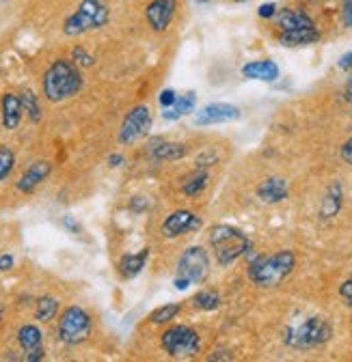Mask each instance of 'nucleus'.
Returning <instances> with one entry per match:
<instances>
[{"label":"nucleus","mask_w":352,"mask_h":362,"mask_svg":"<svg viewBox=\"0 0 352 362\" xmlns=\"http://www.w3.org/2000/svg\"><path fill=\"white\" fill-rule=\"evenodd\" d=\"M333 326L324 320V317H310L302 324L290 328L285 332V343L294 349H314L331 341Z\"/></svg>","instance_id":"6"},{"label":"nucleus","mask_w":352,"mask_h":362,"mask_svg":"<svg viewBox=\"0 0 352 362\" xmlns=\"http://www.w3.org/2000/svg\"><path fill=\"white\" fill-rule=\"evenodd\" d=\"M13 267V257L11 255H0V272H9Z\"/></svg>","instance_id":"38"},{"label":"nucleus","mask_w":352,"mask_h":362,"mask_svg":"<svg viewBox=\"0 0 352 362\" xmlns=\"http://www.w3.org/2000/svg\"><path fill=\"white\" fill-rule=\"evenodd\" d=\"M188 153V147L184 143H160L158 147H154L152 158L158 162H175L182 160Z\"/></svg>","instance_id":"21"},{"label":"nucleus","mask_w":352,"mask_h":362,"mask_svg":"<svg viewBox=\"0 0 352 362\" xmlns=\"http://www.w3.org/2000/svg\"><path fill=\"white\" fill-rule=\"evenodd\" d=\"M16 166V156L9 147L0 145V181H5Z\"/></svg>","instance_id":"29"},{"label":"nucleus","mask_w":352,"mask_h":362,"mask_svg":"<svg viewBox=\"0 0 352 362\" xmlns=\"http://www.w3.org/2000/svg\"><path fill=\"white\" fill-rule=\"evenodd\" d=\"M180 313H182V304L171 302V304L158 306V308L149 315V322H152V324H169V322H173Z\"/></svg>","instance_id":"26"},{"label":"nucleus","mask_w":352,"mask_h":362,"mask_svg":"<svg viewBox=\"0 0 352 362\" xmlns=\"http://www.w3.org/2000/svg\"><path fill=\"white\" fill-rule=\"evenodd\" d=\"M41 88H43L46 100L52 104H59V102L74 98L76 93H80V88H82L80 67L69 59H57L46 69V74H43Z\"/></svg>","instance_id":"1"},{"label":"nucleus","mask_w":352,"mask_h":362,"mask_svg":"<svg viewBox=\"0 0 352 362\" xmlns=\"http://www.w3.org/2000/svg\"><path fill=\"white\" fill-rule=\"evenodd\" d=\"M59 313V300L57 298H39L37 306H35V320L37 322H50L55 320V315Z\"/></svg>","instance_id":"25"},{"label":"nucleus","mask_w":352,"mask_h":362,"mask_svg":"<svg viewBox=\"0 0 352 362\" xmlns=\"http://www.w3.org/2000/svg\"><path fill=\"white\" fill-rule=\"evenodd\" d=\"M242 76L246 80H259V82H275L279 78V65L275 61L261 59V61H251L242 67Z\"/></svg>","instance_id":"17"},{"label":"nucleus","mask_w":352,"mask_h":362,"mask_svg":"<svg viewBox=\"0 0 352 362\" xmlns=\"http://www.w3.org/2000/svg\"><path fill=\"white\" fill-rule=\"evenodd\" d=\"M195 104H197V95L193 93V90H188V93L180 95L178 102H175L173 106L162 108V119L164 121H178V119L191 115L195 110Z\"/></svg>","instance_id":"20"},{"label":"nucleus","mask_w":352,"mask_h":362,"mask_svg":"<svg viewBox=\"0 0 352 362\" xmlns=\"http://www.w3.org/2000/svg\"><path fill=\"white\" fill-rule=\"evenodd\" d=\"M50 170H52V164L46 162V160L33 162V164L24 170V175L20 177V181H18V190L24 192V194H30V192L41 184V181H46V179H48Z\"/></svg>","instance_id":"14"},{"label":"nucleus","mask_w":352,"mask_h":362,"mask_svg":"<svg viewBox=\"0 0 352 362\" xmlns=\"http://www.w3.org/2000/svg\"><path fill=\"white\" fill-rule=\"evenodd\" d=\"M63 226H65V229H69L72 233H80V224L72 216H65L63 218Z\"/></svg>","instance_id":"37"},{"label":"nucleus","mask_w":352,"mask_h":362,"mask_svg":"<svg viewBox=\"0 0 352 362\" xmlns=\"http://www.w3.org/2000/svg\"><path fill=\"white\" fill-rule=\"evenodd\" d=\"M216 160H218V151H216V149H208V151L199 153V158H197V168H208V166L216 164Z\"/></svg>","instance_id":"31"},{"label":"nucleus","mask_w":352,"mask_h":362,"mask_svg":"<svg viewBox=\"0 0 352 362\" xmlns=\"http://www.w3.org/2000/svg\"><path fill=\"white\" fill-rule=\"evenodd\" d=\"M339 296H341L344 302L352 308V279H348V281L339 287Z\"/></svg>","instance_id":"35"},{"label":"nucleus","mask_w":352,"mask_h":362,"mask_svg":"<svg viewBox=\"0 0 352 362\" xmlns=\"http://www.w3.org/2000/svg\"><path fill=\"white\" fill-rule=\"evenodd\" d=\"M22 100V108H24V115L30 119V123H39L41 121V106H39V100L33 90H24L20 95Z\"/></svg>","instance_id":"28"},{"label":"nucleus","mask_w":352,"mask_h":362,"mask_svg":"<svg viewBox=\"0 0 352 362\" xmlns=\"http://www.w3.org/2000/svg\"><path fill=\"white\" fill-rule=\"evenodd\" d=\"M175 16H178V0H152L145 9V20L154 33H164Z\"/></svg>","instance_id":"11"},{"label":"nucleus","mask_w":352,"mask_h":362,"mask_svg":"<svg viewBox=\"0 0 352 362\" xmlns=\"http://www.w3.org/2000/svg\"><path fill=\"white\" fill-rule=\"evenodd\" d=\"M201 226V218L197 214H193L191 209H178L164 218L162 226H160V233L166 240H175V238H182L195 229Z\"/></svg>","instance_id":"10"},{"label":"nucleus","mask_w":352,"mask_h":362,"mask_svg":"<svg viewBox=\"0 0 352 362\" xmlns=\"http://www.w3.org/2000/svg\"><path fill=\"white\" fill-rule=\"evenodd\" d=\"M210 246L214 250L218 265L229 267L253 248V242L240 229H236V226L216 224L210 229Z\"/></svg>","instance_id":"3"},{"label":"nucleus","mask_w":352,"mask_h":362,"mask_svg":"<svg viewBox=\"0 0 352 362\" xmlns=\"http://www.w3.org/2000/svg\"><path fill=\"white\" fill-rule=\"evenodd\" d=\"M240 119V108L232 106V104H208L205 108H201L195 117L197 125H218V123H232Z\"/></svg>","instance_id":"12"},{"label":"nucleus","mask_w":352,"mask_h":362,"mask_svg":"<svg viewBox=\"0 0 352 362\" xmlns=\"http://www.w3.org/2000/svg\"><path fill=\"white\" fill-rule=\"evenodd\" d=\"M152 127V112L147 106H137L132 108L123 123H121V129H119V143L121 145H132L137 143L139 139H143V136L149 132Z\"/></svg>","instance_id":"9"},{"label":"nucleus","mask_w":352,"mask_h":362,"mask_svg":"<svg viewBox=\"0 0 352 362\" xmlns=\"http://www.w3.org/2000/svg\"><path fill=\"white\" fill-rule=\"evenodd\" d=\"M178 98H180V95L175 93L173 88H164L162 93H160V98H158V102H160L162 108H169V106H173L175 102H178Z\"/></svg>","instance_id":"32"},{"label":"nucleus","mask_w":352,"mask_h":362,"mask_svg":"<svg viewBox=\"0 0 352 362\" xmlns=\"http://www.w3.org/2000/svg\"><path fill=\"white\" fill-rule=\"evenodd\" d=\"M147 257H149V250L147 248H143L141 252H135V255H125L119 261V265H117L121 279L130 281V279L139 276L141 272H143V267H145V263H147Z\"/></svg>","instance_id":"19"},{"label":"nucleus","mask_w":352,"mask_h":362,"mask_svg":"<svg viewBox=\"0 0 352 362\" xmlns=\"http://www.w3.org/2000/svg\"><path fill=\"white\" fill-rule=\"evenodd\" d=\"M108 164H110V166H115V168H117V166H121V164H123V156H121V153H113V156L108 158Z\"/></svg>","instance_id":"42"},{"label":"nucleus","mask_w":352,"mask_h":362,"mask_svg":"<svg viewBox=\"0 0 352 362\" xmlns=\"http://www.w3.org/2000/svg\"><path fill=\"white\" fill-rule=\"evenodd\" d=\"M0 110H3V125H5V129H16L20 125L24 108H22V100L16 93H5L3 95Z\"/></svg>","instance_id":"18"},{"label":"nucleus","mask_w":352,"mask_h":362,"mask_svg":"<svg viewBox=\"0 0 352 362\" xmlns=\"http://www.w3.org/2000/svg\"><path fill=\"white\" fill-rule=\"evenodd\" d=\"M43 347L41 349H35V351H26V356H24V360H28V362H37V360H43Z\"/></svg>","instance_id":"40"},{"label":"nucleus","mask_w":352,"mask_h":362,"mask_svg":"<svg viewBox=\"0 0 352 362\" xmlns=\"http://www.w3.org/2000/svg\"><path fill=\"white\" fill-rule=\"evenodd\" d=\"M91 330H93V324H91L89 313L80 306H69L61 315L57 334H59V341L65 345H80L91 337Z\"/></svg>","instance_id":"8"},{"label":"nucleus","mask_w":352,"mask_h":362,"mask_svg":"<svg viewBox=\"0 0 352 362\" xmlns=\"http://www.w3.org/2000/svg\"><path fill=\"white\" fill-rule=\"evenodd\" d=\"M341 24L352 28V0H341Z\"/></svg>","instance_id":"33"},{"label":"nucleus","mask_w":352,"mask_h":362,"mask_svg":"<svg viewBox=\"0 0 352 362\" xmlns=\"http://www.w3.org/2000/svg\"><path fill=\"white\" fill-rule=\"evenodd\" d=\"M341 203H344V192H341V186L339 184H331L324 201H322V207H320V216L322 218H335L341 209Z\"/></svg>","instance_id":"22"},{"label":"nucleus","mask_w":352,"mask_h":362,"mask_svg":"<svg viewBox=\"0 0 352 362\" xmlns=\"http://www.w3.org/2000/svg\"><path fill=\"white\" fill-rule=\"evenodd\" d=\"M344 100H346L348 104H352V76L348 78V82H346V86H344Z\"/></svg>","instance_id":"41"},{"label":"nucleus","mask_w":352,"mask_h":362,"mask_svg":"<svg viewBox=\"0 0 352 362\" xmlns=\"http://www.w3.org/2000/svg\"><path fill=\"white\" fill-rule=\"evenodd\" d=\"M72 61L78 65V67H91L93 63H96V59L86 52L84 48H74V52H72Z\"/></svg>","instance_id":"30"},{"label":"nucleus","mask_w":352,"mask_h":362,"mask_svg":"<svg viewBox=\"0 0 352 362\" xmlns=\"http://www.w3.org/2000/svg\"><path fill=\"white\" fill-rule=\"evenodd\" d=\"M277 41L283 45V48H305V45H314L320 41V30H318V26L281 30L277 35Z\"/></svg>","instance_id":"13"},{"label":"nucleus","mask_w":352,"mask_h":362,"mask_svg":"<svg viewBox=\"0 0 352 362\" xmlns=\"http://www.w3.org/2000/svg\"><path fill=\"white\" fill-rule=\"evenodd\" d=\"M341 160H344L346 164L352 166V139H348V141L341 145Z\"/></svg>","instance_id":"36"},{"label":"nucleus","mask_w":352,"mask_h":362,"mask_svg":"<svg viewBox=\"0 0 352 362\" xmlns=\"http://www.w3.org/2000/svg\"><path fill=\"white\" fill-rule=\"evenodd\" d=\"M18 343L24 351H35V349H41V343H43V334L37 326L33 324H26L18 330Z\"/></svg>","instance_id":"23"},{"label":"nucleus","mask_w":352,"mask_h":362,"mask_svg":"<svg viewBox=\"0 0 352 362\" xmlns=\"http://www.w3.org/2000/svg\"><path fill=\"white\" fill-rule=\"evenodd\" d=\"M191 302H193V306L197 310H216L218 306H221V296H218L216 291H212V289H203Z\"/></svg>","instance_id":"27"},{"label":"nucleus","mask_w":352,"mask_h":362,"mask_svg":"<svg viewBox=\"0 0 352 362\" xmlns=\"http://www.w3.org/2000/svg\"><path fill=\"white\" fill-rule=\"evenodd\" d=\"M288 194H290V186H288V181L283 177H268L257 186V197L263 203H271V205L285 201Z\"/></svg>","instance_id":"16"},{"label":"nucleus","mask_w":352,"mask_h":362,"mask_svg":"<svg viewBox=\"0 0 352 362\" xmlns=\"http://www.w3.org/2000/svg\"><path fill=\"white\" fill-rule=\"evenodd\" d=\"M257 16H259L261 20H273V18L277 16V5H275V3H263V5H259Z\"/></svg>","instance_id":"34"},{"label":"nucleus","mask_w":352,"mask_h":362,"mask_svg":"<svg viewBox=\"0 0 352 362\" xmlns=\"http://www.w3.org/2000/svg\"><path fill=\"white\" fill-rule=\"evenodd\" d=\"M210 276V257L203 246H191L182 252L178 261V276H175V289H188L191 285H203Z\"/></svg>","instance_id":"5"},{"label":"nucleus","mask_w":352,"mask_h":362,"mask_svg":"<svg viewBox=\"0 0 352 362\" xmlns=\"http://www.w3.org/2000/svg\"><path fill=\"white\" fill-rule=\"evenodd\" d=\"M275 24L281 30H294V28H307V26H316L314 18L302 11V9H296V7H285L281 11H277L275 16Z\"/></svg>","instance_id":"15"},{"label":"nucleus","mask_w":352,"mask_h":362,"mask_svg":"<svg viewBox=\"0 0 352 362\" xmlns=\"http://www.w3.org/2000/svg\"><path fill=\"white\" fill-rule=\"evenodd\" d=\"M108 20H110V11L102 0H82L78 9L65 20L63 33L67 37H80L84 33H91V30L106 26Z\"/></svg>","instance_id":"4"},{"label":"nucleus","mask_w":352,"mask_h":362,"mask_svg":"<svg viewBox=\"0 0 352 362\" xmlns=\"http://www.w3.org/2000/svg\"><path fill=\"white\" fill-rule=\"evenodd\" d=\"M232 3H249V0H232Z\"/></svg>","instance_id":"43"},{"label":"nucleus","mask_w":352,"mask_h":362,"mask_svg":"<svg viewBox=\"0 0 352 362\" xmlns=\"http://www.w3.org/2000/svg\"><path fill=\"white\" fill-rule=\"evenodd\" d=\"M296 267V257L292 250H279L268 257H259L249 265V279L253 285L271 289L281 285Z\"/></svg>","instance_id":"2"},{"label":"nucleus","mask_w":352,"mask_h":362,"mask_svg":"<svg viewBox=\"0 0 352 362\" xmlns=\"http://www.w3.org/2000/svg\"><path fill=\"white\" fill-rule=\"evenodd\" d=\"M339 69H344V71H352V50L339 59Z\"/></svg>","instance_id":"39"},{"label":"nucleus","mask_w":352,"mask_h":362,"mask_svg":"<svg viewBox=\"0 0 352 362\" xmlns=\"http://www.w3.org/2000/svg\"><path fill=\"white\" fill-rule=\"evenodd\" d=\"M160 345L171 358L186 360V358H195L201 351V337L191 326L180 324V326H171L162 332Z\"/></svg>","instance_id":"7"},{"label":"nucleus","mask_w":352,"mask_h":362,"mask_svg":"<svg viewBox=\"0 0 352 362\" xmlns=\"http://www.w3.org/2000/svg\"><path fill=\"white\" fill-rule=\"evenodd\" d=\"M208 184H210V177H208L205 168H197V170L184 181L182 192H184L186 197L195 199V197H199V194L208 188Z\"/></svg>","instance_id":"24"}]
</instances>
